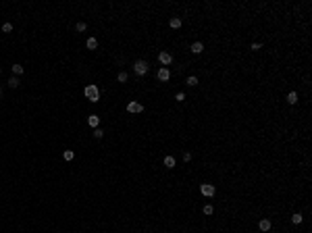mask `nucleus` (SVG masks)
<instances>
[{
  "label": "nucleus",
  "instance_id": "obj_16",
  "mask_svg": "<svg viewBox=\"0 0 312 233\" xmlns=\"http://www.w3.org/2000/svg\"><path fill=\"white\" fill-rule=\"evenodd\" d=\"M302 221H304V217H302L300 212H296V214H293V217H291V223H293V225H300Z\"/></svg>",
  "mask_w": 312,
  "mask_h": 233
},
{
  "label": "nucleus",
  "instance_id": "obj_15",
  "mask_svg": "<svg viewBox=\"0 0 312 233\" xmlns=\"http://www.w3.org/2000/svg\"><path fill=\"white\" fill-rule=\"evenodd\" d=\"M11 69H13V75H15V77H17V75H21V73H23V67H21V65H17V63H15V65H13Z\"/></svg>",
  "mask_w": 312,
  "mask_h": 233
},
{
  "label": "nucleus",
  "instance_id": "obj_8",
  "mask_svg": "<svg viewBox=\"0 0 312 233\" xmlns=\"http://www.w3.org/2000/svg\"><path fill=\"white\" fill-rule=\"evenodd\" d=\"M258 227H260V231H271V227H273V225H271V221H268V219H262V221H260V223H258Z\"/></svg>",
  "mask_w": 312,
  "mask_h": 233
},
{
  "label": "nucleus",
  "instance_id": "obj_14",
  "mask_svg": "<svg viewBox=\"0 0 312 233\" xmlns=\"http://www.w3.org/2000/svg\"><path fill=\"white\" fill-rule=\"evenodd\" d=\"M63 158L69 163V160H73V158H75V152H73V150H65V152H63Z\"/></svg>",
  "mask_w": 312,
  "mask_h": 233
},
{
  "label": "nucleus",
  "instance_id": "obj_9",
  "mask_svg": "<svg viewBox=\"0 0 312 233\" xmlns=\"http://www.w3.org/2000/svg\"><path fill=\"white\" fill-rule=\"evenodd\" d=\"M189 50H192V52H194V54H200V52H202V50H204V44H202V42H194V44H192V48H189Z\"/></svg>",
  "mask_w": 312,
  "mask_h": 233
},
{
  "label": "nucleus",
  "instance_id": "obj_23",
  "mask_svg": "<svg viewBox=\"0 0 312 233\" xmlns=\"http://www.w3.org/2000/svg\"><path fill=\"white\" fill-rule=\"evenodd\" d=\"M175 100H177V102H183V100H185V94H183V92H179L177 96H175Z\"/></svg>",
  "mask_w": 312,
  "mask_h": 233
},
{
  "label": "nucleus",
  "instance_id": "obj_21",
  "mask_svg": "<svg viewBox=\"0 0 312 233\" xmlns=\"http://www.w3.org/2000/svg\"><path fill=\"white\" fill-rule=\"evenodd\" d=\"M212 212H214V208H212L210 204H206V206H204V214H206V217H210Z\"/></svg>",
  "mask_w": 312,
  "mask_h": 233
},
{
  "label": "nucleus",
  "instance_id": "obj_4",
  "mask_svg": "<svg viewBox=\"0 0 312 233\" xmlns=\"http://www.w3.org/2000/svg\"><path fill=\"white\" fill-rule=\"evenodd\" d=\"M158 60H160L164 67H169V65L173 63V54H171V52H167V50H162L160 54H158Z\"/></svg>",
  "mask_w": 312,
  "mask_h": 233
},
{
  "label": "nucleus",
  "instance_id": "obj_28",
  "mask_svg": "<svg viewBox=\"0 0 312 233\" xmlns=\"http://www.w3.org/2000/svg\"><path fill=\"white\" fill-rule=\"evenodd\" d=\"M0 94H2V90H0Z\"/></svg>",
  "mask_w": 312,
  "mask_h": 233
},
{
  "label": "nucleus",
  "instance_id": "obj_27",
  "mask_svg": "<svg viewBox=\"0 0 312 233\" xmlns=\"http://www.w3.org/2000/svg\"><path fill=\"white\" fill-rule=\"evenodd\" d=\"M0 73H2V67H0Z\"/></svg>",
  "mask_w": 312,
  "mask_h": 233
},
{
  "label": "nucleus",
  "instance_id": "obj_17",
  "mask_svg": "<svg viewBox=\"0 0 312 233\" xmlns=\"http://www.w3.org/2000/svg\"><path fill=\"white\" fill-rule=\"evenodd\" d=\"M185 83L194 88V85H198V77H196V75H189V77H187V81H185Z\"/></svg>",
  "mask_w": 312,
  "mask_h": 233
},
{
  "label": "nucleus",
  "instance_id": "obj_1",
  "mask_svg": "<svg viewBox=\"0 0 312 233\" xmlns=\"http://www.w3.org/2000/svg\"><path fill=\"white\" fill-rule=\"evenodd\" d=\"M83 94H85V98H88L90 102H98V100H100V90H98V85H94V83L85 85Z\"/></svg>",
  "mask_w": 312,
  "mask_h": 233
},
{
  "label": "nucleus",
  "instance_id": "obj_7",
  "mask_svg": "<svg viewBox=\"0 0 312 233\" xmlns=\"http://www.w3.org/2000/svg\"><path fill=\"white\" fill-rule=\"evenodd\" d=\"M88 125L96 129L98 125H100V116H98V115H90V116H88Z\"/></svg>",
  "mask_w": 312,
  "mask_h": 233
},
{
  "label": "nucleus",
  "instance_id": "obj_25",
  "mask_svg": "<svg viewBox=\"0 0 312 233\" xmlns=\"http://www.w3.org/2000/svg\"><path fill=\"white\" fill-rule=\"evenodd\" d=\"M183 160H185V163H189V160H192V154H189V152H185V154H183Z\"/></svg>",
  "mask_w": 312,
  "mask_h": 233
},
{
  "label": "nucleus",
  "instance_id": "obj_10",
  "mask_svg": "<svg viewBox=\"0 0 312 233\" xmlns=\"http://www.w3.org/2000/svg\"><path fill=\"white\" fill-rule=\"evenodd\" d=\"M85 46H88V50H96V48H98V40H96V38H90V40L85 42Z\"/></svg>",
  "mask_w": 312,
  "mask_h": 233
},
{
  "label": "nucleus",
  "instance_id": "obj_24",
  "mask_svg": "<svg viewBox=\"0 0 312 233\" xmlns=\"http://www.w3.org/2000/svg\"><path fill=\"white\" fill-rule=\"evenodd\" d=\"M88 29V25L85 23H77V31H85Z\"/></svg>",
  "mask_w": 312,
  "mask_h": 233
},
{
  "label": "nucleus",
  "instance_id": "obj_5",
  "mask_svg": "<svg viewBox=\"0 0 312 233\" xmlns=\"http://www.w3.org/2000/svg\"><path fill=\"white\" fill-rule=\"evenodd\" d=\"M156 77H158V81H169V79H171V71H169V67H160L158 73H156Z\"/></svg>",
  "mask_w": 312,
  "mask_h": 233
},
{
  "label": "nucleus",
  "instance_id": "obj_2",
  "mask_svg": "<svg viewBox=\"0 0 312 233\" xmlns=\"http://www.w3.org/2000/svg\"><path fill=\"white\" fill-rule=\"evenodd\" d=\"M133 71H135V75H146L148 73V63L146 60H135L133 63Z\"/></svg>",
  "mask_w": 312,
  "mask_h": 233
},
{
  "label": "nucleus",
  "instance_id": "obj_22",
  "mask_svg": "<svg viewBox=\"0 0 312 233\" xmlns=\"http://www.w3.org/2000/svg\"><path fill=\"white\" fill-rule=\"evenodd\" d=\"M2 31H4V34H11V31H13V25L11 23H4V25H2Z\"/></svg>",
  "mask_w": 312,
  "mask_h": 233
},
{
  "label": "nucleus",
  "instance_id": "obj_3",
  "mask_svg": "<svg viewBox=\"0 0 312 233\" xmlns=\"http://www.w3.org/2000/svg\"><path fill=\"white\" fill-rule=\"evenodd\" d=\"M200 192H202V196H206V198H212L217 189H214V185H212V183H202V185H200Z\"/></svg>",
  "mask_w": 312,
  "mask_h": 233
},
{
  "label": "nucleus",
  "instance_id": "obj_18",
  "mask_svg": "<svg viewBox=\"0 0 312 233\" xmlns=\"http://www.w3.org/2000/svg\"><path fill=\"white\" fill-rule=\"evenodd\" d=\"M127 77H129V75H127V73H125V71H121V73L117 75V79H119V81H121V83H125V81H127Z\"/></svg>",
  "mask_w": 312,
  "mask_h": 233
},
{
  "label": "nucleus",
  "instance_id": "obj_20",
  "mask_svg": "<svg viewBox=\"0 0 312 233\" xmlns=\"http://www.w3.org/2000/svg\"><path fill=\"white\" fill-rule=\"evenodd\" d=\"M102 135H104V131H102L100 127H96V129H94V138H96V140H100Z\"/></svg>",
  "mask_w": 312,
  "mask_h": 233
},
{
  "label": "nucleus",
  "instance_id": "obj_13",
  "mask_svg": "<svg viewBox=\"0 0 312 233\" xmlns=\"http://www.w3.org/2000/svg\"><path fill=\"white\" fill-rule=\"evenodd\" d=\"M169 25H171L173 29H179V27H181V19H179V17H173V19L169 21Z\"/></svg>",
  "mask_w": 312,
  "mask_h": 233
},
{
  "label": "nucleus",
  "instance_id": "obj_11",
  "mask_svg": "<svg viewBox=\"0 0 312 233\" xmlns=\"http://www.w3.org/2000/svg\"><path fill=\"white\" fill-rule=\"evenodd\" d=\"M298 98H300V96H298V92H289L287 94V102H289V104H296V102H298Z\"/></svg>",
  "mask_w": 312,
  "mask_h": 233
},
{
  "label": "nucleus",
  "instance_id": "obj_19",
  "mask_svg": "<svg viewBox=\"0 0 312 233\" xmlns=\"http://www.w3.org/2000/svg\"><path fill=\"white\" fill-rule=\"evenodd\" d=\"M6 83H9V88H17V85H19V79H17V77L13 75V77H11V79H9Z\"/></svg>",
  "mask_w": 312,
  "mask_h": 233
},
{
  "label": "nucleus",
  "instance_id": "obj_12",
  "mask_svg": "<svg viewBox=\"0 0 312 233\" xmlns=\"http://www.w3.org/2000/svg\"><path fill=\"white\" fill-rule=\"evenodd\" d=\"M162 163H164V167H167V169H173V167H175V158H173V156H164V160H162Z\"/></svg>",
  "mask_w": 312,
  "mask_h": 233
},
{
  "label": "nucleus",
  "instance_id": "obj_26",
  "mask_svg": "<svg viewBox=\"0 0 312 233\" xmlns=\"http://www.w3.org/2000/svg\"><path fill=\"white\" fill-rule=\"evenodd\" d=\"M260 46H262V44H258V42H254V44H252L250 48H252V50H260Z\"/></svg>",
  "mask_w": 312,
  "mask_h": 233
},
{
  "label": "nucleus",
  "instance_id": "obj_6",
  "mask_svg": "<svg viewBox=\"0 0 312 233\" xmlns=\"http://www.w3.org/2000/svg\"><path fill=\"white\" fill-rule=\"evenodd\" d=\"M127 110L131 113V115H138V113H142V110H144V106L139 104V102H135V100H131V102L127 104Z\"/></svg>",
  "mask_w": 312,
  "mask_h": 233
}]
</instances>
